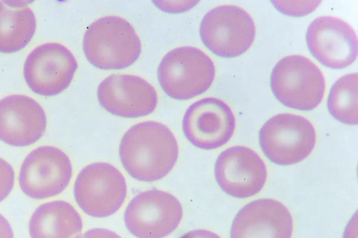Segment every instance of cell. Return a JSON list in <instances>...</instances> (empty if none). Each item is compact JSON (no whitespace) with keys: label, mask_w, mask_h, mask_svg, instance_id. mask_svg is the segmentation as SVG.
<instances>
[{"label":"cell","mask_w":358,"mask_h":238,"mask_svg":"<svg viewBox=\"0 0 358 238\" xmlns=\"http://www.w3.org/2000/svg\"><path fill=\"white\" fill-rule=\"evenodd\" d=\"M119 154L131 177L151 182L162 179L173 169L178 156V146L166 126L146 121L127 131L120 141Z\"/></svg>","instance_id":"obj_1"},{"label":"cell","mask_w":358,"mask_h":238,"mask_svg":"<svg viewBox=\"0 0 358 238\" xmlns=\"http://www.w3.org/2000/svg\"><path fill=\"white\" fill-rule=\"evenodd\" d=\"M83 47L89 62L103 70L129 67L141 52V40L132 25L116 15L92 22L84 34Z\"/></svg>","instance_id":"obj_2"},{"label":"cell","mask_w":358,"mask_h":238,"mask_svg":"<svg viewBox=\"0 0 358 238\" xmlns=\"http://www.w3.org/2000/svg\"><path fill=\"white\" fill-rule=\"evenodd\" d=\"M215 75L212 59L200 49L179 47L160 61L157 77L163 91L176 100H188L206 91Z\"/></svg>","instance_id":"obj_3"},{"label":"cell","mask_w":358,"mask_h":238,"mask_svg":"<svg viewBox=\"0 0 358 238\" xmlns=\"http://www.w3.org/2000/svg\"><path fill=\"white\" fill-rule=\"evenodd\" d=\"M270 85L275 97L284 105L312 110L322 101L325 79L319 67L303 55H289L273 68Z\"/></svg>","instance_id":"obj_4"},{"label":"cell","mask_w":358,"mask_h":238,"mask_svg":"<svg viewBox=\"0 0 358 238\" xmlns=\"http://www.w3.org/2000/svg\"><path fill=\"white\" fill-rule=\"evenodd\" d=\"M259 141L265 156L273 163L289 165L299 163L313 151L316 133L306 117L292 113L276 114L259 130Z\"/></svg>","instance_id":"obj_5"},{"label":"cell","mask_w":358,"mask_h":238,"mask_svg":"<svg viewBox=\"0 0 358 238\" xmlns=\"http://www.w3.org/2000/svg\"><path fill=\"white\" fill-rule=\"evenodd\" d=\"M199 34L204 45L217 56L232 58L245 53L256 34L250 14L234 5H222L203 17Z\"/></svg>","instance_id":"obj_6"},{"label":"cell","mask_w":358,"mask_h":238,"mask_svg":"<svg viewBox=\"0 0 358 238\" xmlns=\"http://www.w3.org/2000/svg\"><path fill=\"white\" fill-rule=\"evenodd\" d=\"M127 193L124 177L108 163H91L78 173L73 195L79 207L95 218L115 214L122 205Z\"/></svg>","instance_id":"obj_7"},{"label":"cell","mask_w":358,"mask_h":238,"mask_svg":"<svg viewBox=\"0 0 358 238\" xmlns=\"http://www.w3.org/2000/svg\"><path fill=\"white\" fill-rule=\"evenodd\" d=\"M182 208L179 200L164 191L152 189L137 194L124 214L126 228L141 238L164 237L179 225Z\"/></svg>","instance_id":"obj_8"},{"label":"cell","mask_w":358,"mask_h":238,"mask_svg":"<svg viewBox=\"0 0 358 238\" xmlns=\"http://www.w3.org/2000/svg\"><path fill=\"white\" fill-rule=\"evenodd\" d=\"M72 177L69 156L53 146L32 150L20 168L19 184L22 192L34 199H45L61 193Z\"/></svg>","instance_id":"obj_9"},{"label":"cell","mask_w":358,"mask_h":238,"mask_svg":"<svg viewBox=\"0 0 358 238\" xmlns=\"http://www.w3.org/2000/svg\"><path fill=\"white\" fill-rule=\"evenodd\" d=\"M77 68V61L68 48L60 43H47L29 54L23 74L28 87L34 93L52 96L69 86Z\"/></svg>","instance_id":"obj_10"},{"label":"cell","mask_w":358,"mask_h":238,"mask_svg":"<svg viewBox=\"0 0 358 238\" xmlns=\"http://www.w3.org/2000/svg\"><path fill=\"white\" fill-rule=\"evenodd\" d=\"M236 127L235 116L223 101L207 97L195 101L187 109L182 128L187 140L196 147L210 150L225 144Z\"/></svg>","instance_id":"obj_11"},{"label":"cell","mask_w":358,"mask_h":238,"mask_svg":"<svg viewBox=\"0 0 358 238\" xmlns=\"http://www.w3.org/2000/svg\"><path fill=\"white\" fill-rule=\"evenodd\" d=\"M215 177L227 194L246 198L263 188L267 170L256 151L245 146H234L218 156L215 164Z\"/></svg>","instance_id":"obj_12"},{"label":"cell","mask_w":358,"mask_h":238,"mask_svg":"<svg viewBox=\"0 0 358 238\" xmlns=\"http://www.w3.org/2000/svg\"><path fill=\"white\" fill-rule=\"evenodd\" d=\"M306 43L312 55L325 66L342 69L357 57V38L344 20L329 15L315 18L306 32Z\"/></svg>","instance_id":"obj_13"},{"label":"cell","mask_w":358,"mask_h":238,"mask_svg":"<svg viewBox=\"0 0 358 238\" xmlns=\"http://www.w3.org/2000/svg\"><path fill=\"white\" fill-rule=\"evenodd\" d=\"M99 104L113 115L136 118L154 112L157 105L155 89L142 77L128 74H113L98 86Z\"/></svg>","instance_id":"obj_14"},{"label":"cell","mask_w":358,"mask_h":238,"mask_svg":"<svg viewBox=\"0 0 358 238\" xmlns=\"http://www.w3.org/2000/svg\"><path fill=\"white\" fill-rule=\"evenodd\" d=\"M47 119L41 105L34 98L20 94L0 100V140L13 147H26L44 134Z\"/></svg>","instance_id":"obj_15"},{"label":"cell","mask_w":358,"mask_h":238,"mask_svg":"<svg viewBox=\"0 0 358 238\" xmlns=\"http://www.w3.org/2000/svg\"><path fill=\"white\" fill-rule=\"evenodd\" d=\"M292 231V217L287 208L266 198L252 201L241 209L233 221L230 236L289 238Z\"/></svg>","instance_id":"obj_16"},{"label":"cell","mask_w":358,"mask_h":238,"mask_svg":"<svg viewBox=\"0 0 358 238\" xmlns=\"http://www.w3.org/2000/svg\"><path fill=\"white\" fill-rule=\"evenodd\" d=\"M83 229L81 216L76 209L64 200H54L40 205L29 223L31 237H73Z\"/></svg>","instance_id":"obj_17"},{"label":"cell","mask_w":358,"mask_h":238,"mask_svg":"<svg viewBox=\"0 0 358 238\" xmlns=\"http://www.w3.org/2000/svg\"><path fill=\"white\" fill-rule=\"evenodd\" d=\"M28 4L24 1H0V52H17L33 38L36 21Z\"/></svg>","instance_id":"obj_18"},{"label":"cell","mask_w":358,"mask_h":238,"mask_svg":"<svg viewBox=\"0 0 358 238\" xmlns=\"http://www.w3.org/2000/svg\"><path fill=\"white\" fill-rule=\"evenodd\" d=\"M357 73L339 78L331 87L327 100L329 112L338 121L349 125H357Z\"/></svg>","instance_id":"obj_19"},{"label":"cell","mask_w":358,"mask_h":238,"mask_svg":"<svg viewBox=\"0 0 358 238\" xmlns=\"http://www.w3.org/2000/svg\"><path fill=\"white\" fill-rule=\"evenodd\" d=\"M15 180V172L11 165L0 158V202L11 192Z\"/></svg>","instance_id":"obj_20"},{"label":"cell","mask_w":358,"mask_h":238,"mask_svg":"<svg viewBox=\"0 0 358 238\" xmlns=\"http://www.w3.org/2000/svg\"><path fill=\"white\" fill-rule=\"evenodd\" d=\"M198 1H154L153 3L161 10L168 13L185 11L194 6Z\"/></svg>","instance_id":"obj_21"},{"label":"cell","mask_w":358,"mask_h":238,"mask_svg":"<svg viewBox=\"0 0 358 238\" xmlns=\"http://www.w3.org/2000/svg\"><path fill=\"white\" fill-rule=\"evenodd\" d=\"M0 237H13L11 226L1 214H0Z\"/></svg>","instance_id":"obj_22"}]
</instances>
